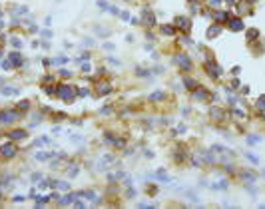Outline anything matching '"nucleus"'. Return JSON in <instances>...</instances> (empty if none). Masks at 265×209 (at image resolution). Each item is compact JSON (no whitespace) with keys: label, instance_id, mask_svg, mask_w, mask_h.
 <instances>
[{"label":"nucleus","instance_id":"nucleus-1","mask_svg":"<svg viewBox=\"0 0 265 209\" xmlns=\"http://www.w3.org/2000/svg\"><path fill=\"white\" fill-rule=\"evenodd\" d=\"M58 96H60L62 100H66V102H72V98H74V90L70 88V86H60Z\"/></svg>","mask_w":265,"mask_h":209},{"label":"nucleus","instance_id":"nucleus-2","mask_svg":"<svg viewBox=\"0 0 265 209\" xmlns=\"http://www.w3.org/2000/svg\"><path fill=\"white\" fill-rule=\"evenodd\" d=\"M0 153H2V157H12L14 153H16V147H14L12 144H4L0 147Z\"/></svg>","mask_w":265,"mask_h":209},{"label":"nucleus","instance_id":"nucleus-3","mask_svg":"<svg viewBox=\"0 0 265 209\" xmlns=\"http://www.w3.org/2000/svg\"><path fill=\"white\" fill-rule=\"evenodd\" d=\"M18 118V114H14V111H6V114H0V122H4V124H10L14 120Z\"/></svg>","mask_w":265,"mask_h":209},{"label":"nucleus","instance_id":"nucleus-4","mask_svg":"<svg viewBox=\"0 0 265 209\" xmlns=\"http://www.w3.org/2000/svg\"><path fill=\"white\" fill-rule=\"evenodd\" d=\"M10 137H12V139H24V137H26V131L24 130H14L12 133H10Z\"/></svg>","mask_w":265,"mask_h":209},{"label":"nucleus","instance_id":"nucleus-5","mask_svg":"<svg viewBox=\"0 0 265 209\" xmlns=\"http://www.w3.org/2000/svg\"><path fill=\"white\" fill-rule=\"evenodd\" d=\"M74 199H76V195H72V193H70V195H66L62 201H60V205H68V203H72Z\"/></svg>","mask_w":265,"mask_h":209},{"label":"nucleus","instance_id":"nucleus-6","mask_svg":"<svg viewBox=\"0 0 265 209\" xmlns=\"http://www.w3.org/2000/svg\"><path fill=\"white\" fill-rule=\"evenodd\" d=\"M10 60H12V64H14V66H18V64H20V54H16V52L10 54Z\"/></svg>","mask_w":265,"mask_h":209},{"label":"nucleus","instance_id":"nucleus-7","mask_svg":"<svg viewBox=\"0 0 265 209\" xmlns=\"http://www.w3.org/2000/svg\"><path fill=\"white\" fill-rule=\"evenodd\" d=\"M164 98H166V96H164L161 92H156V94H152V96H150V100H164Z\"/></svg>","mask_w":265,"mask_h":209},{"label":"nucleus","instance_id":"nucleus-8","mask_svg":"<svg viewBox=\"0 0 265 209\" xmlns=\"http://www.w3.org/2000/svg\"><path fill=\"white\" fill-rule=\"evenodd\" d=\"M82 139H84V137L80 136V133H74V136H72V142H76V144H80Z\"/></svg>","mask_w":265,"mask_h":209},{"label":"nucleus","instance_id":"nucleus-9","mask_svg":"<svg viewBox=\"0 0 265 209\" xmlns=\"http://www.w3.org/2000/svg\"><path fill=\"white\" fill-rule=\"evenodd\" d=\"M58 187L60 189H68V183L66 181H58Z\"/></svg>","mask_w":265,"mask_h":209},{"label":"nucleus","instance_id":"nucleus-10","mask_svg":"<svg viewBox=\"0 0 265 209\" xmlns=\"http://www.w3.org/2000/svg\"><path fill=\"white\" fill-rule=\"evenodd\" d=\"M18 108H20V110H28V102H20Z\"/></svg>","mask_w":265,"mask_h":209},{"label":"nucleus","instance_id":"nucleus-11","mask_svg":"<svg viewBox=\"0 0 265 209\" xmlns=\"http://www.w3.org/2000/svg\"><path fill=\"white\" fill-rule=\"evenodd\" d=\"M12 44H14V46H16V48H20V46H22V42H20V40H18V38H14V40H12Z\"/></svg>","mask_w":265,"mask_h":209},{"label":"nucleus","instance_id":"nucleus-12","mask_svg":"<svg viewBox=\"0 0 265 209\" xmlns=\"http://www.w3.org/2000/svg\"><path fill=\"white\" fill-rule=\"evenodd\" d=\"M14 201H16V203H20V201H24V195H16V197H14Z\"/></svg>","mask_w":265,"mask_h":209}]
</instances>
